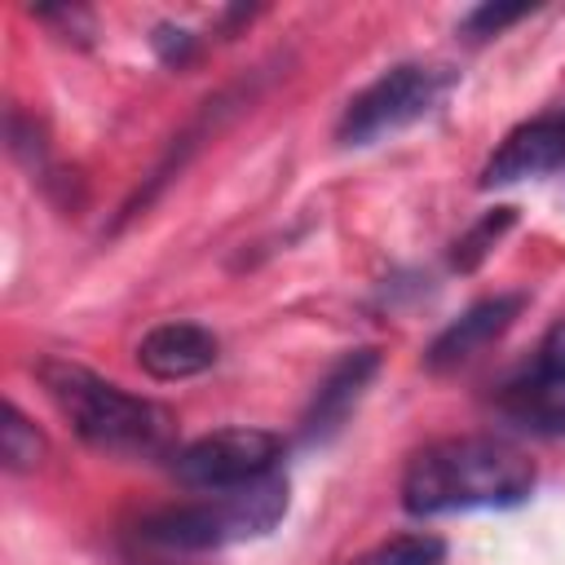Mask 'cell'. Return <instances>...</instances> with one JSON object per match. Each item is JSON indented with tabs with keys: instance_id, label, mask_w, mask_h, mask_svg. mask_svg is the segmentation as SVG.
<instances>
[{
	"instance_id": "1",
	"label": "cell",
	"mask_w": 565,
	"mask_h": 565,
	"mask_svg": "<svg viewBox=\"0 0 565 565\" xmlns=\"http://www.w3.org/2000/svg\"><path fill=\"white\" fill-rule=\"evenodd\" d=\"M534 490V463L503 437H441L411 455L402 508L411 516H450L477 508H516Z\"/></svg>"
},
{
	"instance_id": "2",
	"label": "cell",
	"mask_w": 565,
	"mask_h": 565,
	"mask_svg": "<svg viewBox=\"0 0 565 565\" xmlns=\"http://www.w3.org/2000/svg\"><path fill=\"white\" fill-rule=\"evenodd\" d=\"M35 375L49 393V402L71 419V428L106 455L128 459H154L172 450L177 415L150 397L124 393L119 384L102 380L97 371L66 362V358H40Z\"/></svg>"
},
{
	"instance_id": "3",
	"label": "cell",
	"mask_w": 565,
	"mask_h": 565,
	"mask_svg": "<svg viewBox=\"0 0 565 565\" xmlns=\"http://www.w3.org/2000/svg\"><path fill=\"white\" fill-rule=\"evenodd\" d=\"M287 512V477H260L252 486L212 490L199 503L163 508L141 521V539L168 552H207L269 534Z\"/></svg>"
},
{
	"instance_id": "4",
	"label": "cell",
	"mask_w": 565,
	"mask_h": 565,
	"mask_svg": "<svg viewBox=\"0 0 565 565\" xmlns=\"http://www.w3.org/2000/svg\"><path fill=\"white\" fill-rule=\"evenodd\" d=\"M455 88V71L437 62H397L375 84H366L340 115V146H375L424 115H433Z\"/></svg>"
},
{
	"instance_id": "5",
	"label": "cell",
	"mask_w": 565,
	"mask_h": 565,
	"mask_svg": "<svg viewBox=\"0 0 565 565\" xmlns=\"http://www.w3.org/2000/svg\"><path fill=\"white\" fill-rule=\"evenodd\" d=\"M282 459V437L269 428H216L194 437L172 455V477L190 490H234L274 477Z\"/></svg>"
},
{
	"instance_id": "6",
	"label": "cell",
	"mask_w": 565,
	"mask_h": 565,
	"mask_svg": "<svg viewBox=\"0 0 565 565\" xmlns=\"http://www.w3.org/2000/svg\"><path fill=\"white\" fill-rule=\"evenodd\" d=\"M499 411L543 437H565V318L547 327L534 362L499 393Z\"/></svg>"
},
{
	"instance_id": "7",
	"label": "cell",
	"mask_w": 565,
	"mask_h": 565,
	"mask_svg": "<svg viewBox=\"0 0 565 565\" xmlns=\"http://www.w3.org/2000/svg\"><path fill=\"white\" fill-rule=\"evenodd\" d=\"M565 163V110L556 115H539L530 124H516L503 146L490 154V163L481 168V185H512V181H530V177H547Z\"/></svg>"
},
{
	"instance_id": "8",
	"label": "cell",
	"mask_w": 565,
	"mask_h": 565,
	"mask_svg": "<svg viewBox=\"0 0 565 565\" xmlns=\"http://www.w3.org/2000/svg\"><path fill=\"white\" fill-rule=\"evenodd\" d=\"M525 309V296L521 291H499V296H486V300H477L472 309H463L433 344H428V353H424V366L428 371H455V366H463L468 358H477L490 340H499L508 327H512V318Z\"/></svg>"
},
{
	"instance_id": "9",
	"label": "cell",
	"mask_w": 565,
	"mask_h": 565,
	"mask_svg": "<svg viewBox=\"0 0 565 565\" xmlns=\"http://www.w3.org/2000/svg\"><path fill=\"white\" fill-rule=\"evenodd\" d=\"M375 371H380V353H375V349H353V353H344V358L322 375V384L313 388V397H309V406H305V419H300L305 446L327 441V437L349 419V411L358 406V397L366 393V384H371Z\"/></svg>"
},
{
	"instance_id": "10",
	"label": "cell",
	"mask_w": 565,
	"mask_h": 565,
	"mask_svg": "<svg viewBox=\"0 0 565 565\" xmlns=\"http://www.w3.org/2000/svg\"><path fill=\"white\" fill-rule=\"evenodd\" d=\"M216 335L199 322H159L137 344V366L154 380H190L216 362Z\"/></svg>"
},
{
	"instance_id": "11",
	"label": "cell",
	"mask_w": 565,
	"mask_h": 565,
	"mask_svg": "<svg viewBox=\"0 0 565 565\" xmlns=\"http://www.w3.org/2000/svg\"><path fill=\"white\" fill-rule=\"evenodd\" d=\"M44 455H49L44 433L9 402L4 406V424H0V459H4V468L9 472H35L44 463Z\"/></svg>"
},
{
	"instance_id": "12",
	"label": "cell",
	"mask_w": 565,
	"mask_h": 565,
	"mask_svg": "<svg viewBox=\"0 0 565 565\" xmlns=\"http://www.w3.org/2000/svg\"><path fill=\"white\" fill-rule=\"evenodd\" d=\"M516 225V207H490L463 238H455V252H450V265L459 269V274H472L486 256H490V247L508 234Z\"/></svg>"
},
{
	"instance_id": "13",
	"label": "cell",
	"mask_w": 565,
	"mask_h": 565,
	"mask_svg": "<svg viewBox=\"0 0 565 565\" xmlns=\"http://www.w3.org/2000/svg\"><path fill=\"white\" fill-rule=\"evenodd\" d=\"M446 561V543L437 534H397V539H384L380 547L362 552L353 565H441Z\"/></svg>"
},
{
	"instance_id": "14",
	"label": "cell",
	"mask_w": 565,
	"mask_h": 565,
	"mask_svg": "<svg viewBox=\"0 0 565 565\" xmlns=\"http://www.w3.org/2000/svg\"><path fill=\"white\" fill-rule=\"evenodd\" d=\"M525 13H530V4H477L472 13H463L459 31H463L468 40H486V35H499L503 26H512V22L525 18Z\"/></svg>"
},
{
	"instance_id": "15",
	"label": "cell",
	"mask_w": 565,
	"mask_h": 565,
	"mask_svg": "<svg viewBox=\"0 0 565 565\" xmlns=\"http://www.w3.org/2000/svg\"><path fill=\"white\" fill-rule=\"evenodd\" d=\"M150 44H154V53L168 62V66H185L190 57H194V35L190 31H181V26H154V35H150Z\"/></svg>"
}]
</instances>
